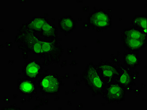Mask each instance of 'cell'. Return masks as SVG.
<instances>
[{"label": "cell", "mask_w": 147, "mask_h": 110, "mask_svg": "<svg viewBox=\"0 0 147 110\" xmlns=\"http://www.w3.org/2000/svg\"><path fill=\"white\" fill-rule=\"evenodd\" d=\"M82 76L86 85L92 93L96 95H102L107 84L100 76L96 65L92 62L89 64Z\"/></svg>", "instance_id": "obj_1"}, {"label": "cell", "mask_w": 147, "mask_h": 110, "mask_svg": "<svg viewBox=\"0 0 147 110\" xmlns=\"http://www.w3.org/2000/svg\"><path fill=\"white\" fill-rule=\"evenodd\" d=\"M88 22L92 29L98 31L106 30L112 25L111 16L103 10L92 11L88 16Z\"/></svg>", "instance_id": "obj_2"}, {"label": "cell", "mask_w": 147, "mask_h": 110, "mask_svg": "<svg viewBox=\"0 0 147 110\" xmlns=\"http://www.w3.org/2000/svg\"><path fill=\"white\" fill-rule=\"evenodd\" d=\"M102 95L109 103L121 102L125 97L126 89L121 84L114 82L107 84Z\"/></svg>", "instance_id": "obj_3"}, {"label": "cell", "mask_w": 147, "mask_h": 110, "mask_svg": "<svg viewBox=\"0 0 147 110\" xmlns=\"http://www.w3.org/2000/svg\"><path fill=\"white\" fill-rule=\"evenodd\" d=\"M98 71L106 84L115 82L119 73L117 65L109 61H103L96 65Z\"/></svg>", "instance_id": "obj_4"}, {"label": "cell", "mask_w": 147, "mask_h": 110, "mask_svg": "<svg viewBox=\"0 0 147 110\" xmlns=\"http://www.w3.org/2000/svg\"><path fill=\"white\" fill-rule=\"evenodd\" d=\"M119 73L115 82L121 84L126 89L131 86L133 84L134 79L130 70L125 66L118 64Z\"/></svg>", "instance_id": "obj_5"}, {"label": "cell", "mask_w": 147, "mask_h": 110, "mask_svg": "<svg viewBox=\"0 0 147 110\" xmlns=\"http://www.w3.org/2000/svg\"><path fill=\"white\" fill-rule=\"evenodd\" d=\"M123 38L124 45L126 49L131 52H136L144 48L147 41L140 40Z\"/></svg>", "instance_id": "obj_6"}, {"label": "cell", "mask_w": 147, "mask_h": 110, "mask_svg": "<svg viewBox=\"0 0 147 110\" xmlns=\"http://www.w3.org/2000/svg\"><path fill=\"white\" fill-rule=\"evenodd\" d=\"M42 87L47 92H54L57 90L59 83L57 79L52 75H48L42 80Z\"/></svg>", "instance_id": "obj_7"}, {"label": "cell", "mask_w": 147, "mask_h": 110, "mask_svg": "<svg viewBox=\"0 0 147 110\" xmlns=\"http://www.w3.org/2000/svg\"><path fill=\"white\" fill-rule=\"evenodd\" d=\"M123 62L125 66L130 69H135L140 64L139 55L135 52H129L124 56Z\"/></svg>", "instance_id": "obj_8"}, {"label": "cell", "mask_w": 147, "mask_h": 110, "mask_svg": "<svg viewBox=\"0 0 147 110\" xmlns=\"http://www.w3.org/2000/svg\"><path fill=\"white\" fill-rule=\"evenodd\" d=\"M122 38L140 40L147 41L146 34L140 29L135 28L125 29Z\"/></svg>", "instance_id": "obj_9"}, {"label": "cell", "mask_w": 147, "mask_h": 110, "mask_svg": "<svg viewBox=\"0 0 147 110\" xmlns=\"http://www.w3.org/2000/svg\"><path fill=\"white\" fill-rule=\"evenodd\" d=\"M147 20L146 16L139 15L132 19V24L134 28L140 29L144 32L145 30L146 31Z\"/></svg>", "instance_id": "obj_10"}, {"label": "cell", "mask_w": 147, "mask_h": 110, "mask_svg": "<svg viewBox=\"0 0 147 110\" xmlns=\"http://www.w3.org/2000/svg\"><path fill=\"white\" fill-rule=\"evenodd\" d=\"M39 67L35 62H31L28 65L26 68L27 75L30 77H34L38 74Z\"/></svg>", "instance_id": "obj_11"}, {"label": "cell", "mask_w": 147, "mask_h": 110, "mask_svg": "<svg viewBox=\"0 0 147 110\" xmlns=\"http://www.w3.org/2000/svg\"><path fill=\"white\" fill-rule=\"evenodd\" d=\"M61 26L64 31L68 32L72 30L74 27V23L71 19L66 17L62 20Z\"/></svg>", "instance_id": "obj_12"}, {"label": "cell", "mask_w": 147, "mask_h": 110, "mask_svg": "<svg viewBox=\"0 0 147 110\" xmlns=\"http://www.w3.org/2000/svg\"><path fill=\"white\" fill-rule=\"evenodd\" d=\"M31 83L28 82H24L20 85V89L22 91L26 93H30L33 89Z\"/></svg>", "instance_id": "obj_13"}]
</instances>
